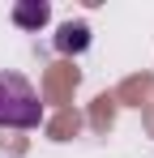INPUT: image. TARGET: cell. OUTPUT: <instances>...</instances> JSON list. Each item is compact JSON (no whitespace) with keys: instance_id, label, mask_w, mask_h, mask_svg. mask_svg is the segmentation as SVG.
Here are the masks:
<instances>
[{"instance_id":"1","label":"cell","mask_w":154,"mask_h":158,"mask_svg":"<svg viewBox=\"0 0 154 158\" xmlns=\"http://www.w3.org/2000/svg\"><path fill=\"white\" fill-rule=\"evenodd\" d=\"M43 120V103L17 73H0V124L4 128H34Z\"/></svg>"},{"instance_id":"2","label":"cell","mask_w":154,"mask_h":158,"mask_svg":"<svg viewBox=\"0 0 154 158\" xmlns=\"http://www.w3.org/2000/svg\"><path fill=\"white\" fill-rule=\"evenodd\" d=\"M47 17H51V9L43 4V0H17V4H13V22H17L22 30H39Z\"/></svg>"},{"instance_id":"3","label":"cell","mask_w":154,"mask_h":158,"mask_svg":"<svg viewBox=\"0 0 154 158\" xmlns=\"http://www.w3.org/2000/svg\"><path fill=\"white\" fill-rule=\"evenodd\" d=\"M56 47L60 52H86L90 47V26L86 22H64L60 34H56Z\"/></svg>"}]
</instances>
